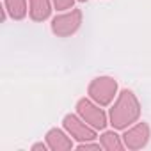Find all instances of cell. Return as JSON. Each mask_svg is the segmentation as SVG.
<instances>
[{
    "label": "cell",
    "instance_id": "1",
    "mask_svg": "<svg viewBox=\"0 0 151 151\" xmlns=\"http://www.w3.org/2000/svg\"><path fill=\"white\" fill-rule=\"evenodd\" d=\"M137 116H139V105H137L135 98L132 96V93L124 91L119 103H117V107L112 109V124L116 128H124Z\"/></svg>",
    "mask_w": 151,
    "mask_h": 151
},
{
    "label": "cell",
    "instance_id": "2",
    "mask_svg": "<svg viewBox=\"0 0 151 151\" xmlns=\"http://www.w3.org/2000/svg\"><path fill=\"white\" fill-rule=\"evenodd\" d=\"M78 25H80V11H73L69 14L57 16L52 22V30L59 36H69L78 29Z\"/></svg>",
    "mask_w": 151,
    "mask_h": 151
},
{
    "label": "cell",
    "instance_id": "3",
    "mask_svg": "<svg viewBox=\"0 0 151 151\" xmlns=\"http://www.w3.org/2000/svg\"><path fill=\"white\" fill-rule=\"evenodd\" d=\"M114 93H116V82L110 78H98L91 86V96L101 105H107L112 100Z\"/></svg>",
    "mask_w": 151,
    "mask_h": 151
},
{
    "label": "cell",
    "instance_id": "4",
    "mask_svg": "<svg viewBox=\"0 0 151 151\" xmlns=\"http://www.w3.org/2000/svg\"><path fill=\"white\" fill-rule=\"evenodd\" d=\"M78 114H80L89 124H93L94 128H103V126L107 124L105 114H103L100 109H96L94 105H91L87 100L78 101Z\"/></svg>",
    "mask_w": 151,
    "mask_h": 151
},
{
    "label": "cell",
    "instance_id": "5",
    "mask_svg": "<svg viewBox=\"0 0 151 151\" xmlns=\"http://www.w3.org/2000/svg\"><path fill=\"white\" fill-rule=\"evenodd\" d=\"M64 126H66V130L75 139H78V140H91V139L96 137L91 128H87L82 121H78L75 116H66L64 117Z\"/></svg>",
    "mask_w": 151,
    "mask_h": 151
},
{
    "label": "cell",
    "instance_id": "6",
    "mask_svg": "<svg viewBox=\"0 0 151 151\" xmlns=\"http://www.w3.org/2000/svg\"><path fill=\"white\" fill-rule=\"evenodd\" d=\"M147 137H149L147 126H146V124H139V126H135L133 130H130V132L124 135V142H126L128 147L137 149V147H142V146L147 142Z\"/></svg>",
    "mask_w": 151,
    "mask_h": 151
},
{
    "label": "cell",
    "instance_id": "7",
    "mask_svg": "<svg viewBox=\"0 0 151 151\" xmlns=\"http://www.w3.org/2000/svg\"><path fill=\"white\" fill-rule=\"evenodd\" d=\"M46 139H48V146L52 149H69L71 147V140L60 130H50Z\"/></svg>",
    "mask_w": 151,
    "mask_h": 151
},
{
    "label": "cell",
    "instance_id": "8",
    "mask_svg": "<svg viewBox=\"0 0 151 151\" xmlns=\"http://www.w3.org/2000/svg\"><path fill=\"white\" fill-rule=\"evenodd\" d=\"M50 14V2L48 0H30V16L36 22L48 18Z\"/></svg>",
    "mask_w": 151,
    "mask_h": 151
},
{
    "label": "cell",
    "instance_id": "9",
    "mask_svg": "<svg viewBox=\"0 0 151 151\" xmlns=\"http://www.w3.org/2000/svg\"><path fill=\"white\" fill-rule=\"evenodd\" d=\"M6 11H9V14L16 20H22L27 13L25 7V0H6Z\"/></svg>",
    "mask_w": 151,
    "mask_h": 151
},
{
    "label": "cell",
    "instance_id": "10",
    "mask_svg": "<svg viewBox=\"0 0 151 151\" xmlns=\"http://www.w3.org/2000/svg\"><path fill=\"white\" fill-rule=\"evenodd\" d=\"M101 146L107 149H121L123 147V144L119 142V137L114 132H107L101 135Z\"/></svg>",
    "mask_w": 151,
    "mask_h": 151
},
{
    "label": "cell",
    "instance_id": "11",
    "mask_svg": "<svg viewBox=\"0 0 151 151\" xmlns=\"http://www.w3.org/2000/svg\"><path fill=\"white\" fill-rule=\"evenodd\" d=\"M53 2H55L57 9H68V7H71L73 0H53Z\"/></svg>",
    "mask_w": 151,
    "mask_h": 151
},
{
    "label": "cell",
    "instance_id": "12",
    "mask_svg": "<svg viewBox=\"0 0 151 151\" xmlns=\"http://www.w3.org/2000/svg\"><path fill=\"white\" fill-rule=\"evenodd\" d=\"M32 149H43V151H45V149H46V146H45V144H36Z\"/></svg>",
    "mask_w": 151,
    "mask_h": 151
},
{
    "label": "cell",
    "instance_id": "13",
    "mask_svg": "<svg viewBox=\"0 0 151 151\" xmlns=\"http://www.w3.org/2000/svg\"><path fill=\"white\" fill-rule=\"evenodd\" d=\"M80 2H86V0H80Z\"/></svg>",
    "mask_w": 151,
    "mask_h": 151
}]
</instances>
